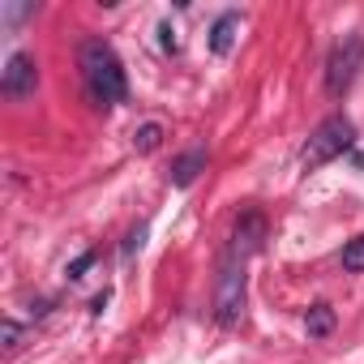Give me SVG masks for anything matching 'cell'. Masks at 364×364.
Segmentation results:
<instances>
[{
  "instance_id": "1",
  "label": "cell",
  "mask_w": 364,
  "mask_h": 364,
  "mask_svg": "<svg viewBox=\"0 0 364 364\" xmlns=\"http://www.w3.org/2000/svg\"><path fill=\"white\" fill-rule=\"evenodd\" d=\"M77 65H82V77H86V90L95 103H124L129 95V77H124V65L120 56L103 43V39H86L82 52H77Z\"/></svg>"
},
{
  "instance_id": "2",
  "label": "cell",
  "mask_w": 364,
  "mask_h": 364,
  "mask_svg": "<svg viewBox=\"0 0 364 364\" xmlns=\"http://www.w3.org/2000/svg\"><path fill=\"white\" fill-rule=\"evenodd\" d=\"M351 141H355V124H351L347 116H330V120H321V124L313 129V137L304 141V150H300L304 171H313V167L338 159L343 150H351Z\"/></svg>"
},
{
  "instance_id": "3",
  "label": "cell",
  "mask_w": 364,
  "mask_h": 364,
  "mask_svg": "<svg viewBox=\"0 0 364 364\" xmlns=\"http://www.w3.org/2000/svg\"><path fill=\"white\" fill-rule=\"evenodd\" d=\"M215 317H219V326H240V317H245V262L232 257V253H228L223 266H219Z\"/></svg>"
},
{
  "instance_id": "4",
  "label": "cell",
  "mask_w": 364,
  "mask_h": 364,
  "mask_svg": "<svg viewBox=\"0 0 364 364\" xmlns=\"http://www.w3.org/2000/svg\"><path fill=\"white\" fill-rule=\"evenodd\" d=\"M360 60H364V39H355V35L343 39V43L330 52V60H326V90H330V95H343V90L351 86Z\"/></svg>"
},
{
  "instance_id": "5",
  "label": "cell",
  "mask_w": 364,
  "mask_h": 364,
  "mask_svg": "<svg viewBox=\"0 0 364 364\" xmlns=\"http://www.w3.org/2000/svg\"><path fill=\"white\" fill-rule=\"evenodd\" d=\"M35 86H39V65H35V56L14 52V56L5 60V73H0V90H5L9 99H26V95H35Z\"/></svg>"
},
{
  "instance_id": "6",
  "label": "cell",
  "mask_w": 364,
  "mask_h": 364,
  "mask_svg": "<svg viewBox=\"0 0 364 364\" xmlns=\"http://www.w3.org/2000/svg\"><path fill=\"white\" fill-rule=\"evenodd\" d=\"M262 240H266V219H262L257 210H245V215L236 219V228H232V245H228V253L240 257V262H249V257L262 249Z\"/></svg>"
},
{
  "instance_id": "7",
  "label": "cell",
  "mask_w": 364,
  "mask_h": 364,
  "mask_svg": "<svg viewBox=\"0 0 364 364\" xmlns=\"http://www.w3.org/2000/svg\"><path fill=\"white\" fill-rule=\"evenodd\" d=\"M202 171H206V150H202V146H193V150H185V154L171 163V185L185 189V185H193Z\"/></svg>"
},
{
  "instance_id": "8",
  "label": "cell",
  "mask_w": 364,
  "mask_h": 364,
  "mask_svg": "<svg viewBox=\"0 0 364 364\" xmlns=\"http://www.w3.org/2000/svg\"><path fill=\"white\" fill-rule=\"evenodd\" d=\"M236 31H240V14H223L215 26H210V48L223 56V52H232V43H236Z\"/></svg>"
},
{
  "instance_id": "9",
  "label": "cell",
  "mask_w": 364,
  "mask_h": 364,
  "mask_svg": "<svg viewBox=\"0 0 364 364\" xmlns=\"http://www.w3.org/2000/svg\"><path fill=\"white\" fill-rule=\"evenodd\" d=\"M304 330H309L313 338L330 334V330H334V309H330V304H313V309H309V317H304Z\"/></svg>"
},
{
  "instance_id": "10",
  "label": "cell",
  "mask_w": 364,
  "mask_h": 364,
  "mask_svg": "<svg viewBox=\"0 0 364 364\" xmlns=\"http://www.w3.org/2000/svg\"><path fill=\"white\" fill-rule=\"evenodd\" d=\"M343 270L364 274V236H355V240H347V245H343Z\"/></svg>"
},
{
  "instance_id": "11",
  "label": "cell",
  "mask_w": 364,
  "mask_h": 364,
  "mask_svg": "<svg viewBox=\"0 0 364 364\" xmlns=\"http://www.w3.org/2000/svg\"><path fill=\"white\" fill-rule=\"evenodd\" d=\"M159 137H163V129H159V124H141V129L133 133V146L146 154V150H154V146H159Z\"/></svg>"
},
{
  "instance_id": "12",
  "label": "cell",
  "mask_w": 364,
  "mask_h": 364,
  "mask_svg": "<svg viewBox=\"0 0 364 364\" xmlns=\"http://www.w3.org/2000/svg\"><path fill=\"white\" fill-rule=\"evenodd\" d=\"M18 338H22V326H18V321L9 317V321H5V347L14 351V347H18Z\"/></svg>"
},
{
  "instance_id": "13",
  "label": "cell",
  "mask_w": 364,
  "mask_h": 364,
  "mask_svg": "<svg viewBox=\"0 0 364 364\" xmlns=\"http://www.w3.org/2000/svg\"><path fill=\"white\" fill-rule=\"evenodd\" d=\"M141 240H146V228H133V232H129V240H124V253H137V249H141Z\"/></svg>"
},
{
  "instance_id": "14",
  "label": "cell",
  "mask_w": 364,
  "mask_h": 364,
  "mask_svg": "<svg viewBox=\"0 0 364 364\" xmlns=\"http://www.w3.org/2000/svg\"><path fill=\"white\" fill-rule=\"evenodd\" d=\"M159 35H163V48H167V52H176V48H180V39H176V31H171L167 22L159 26Z\"/></svg>"
},
{
  "instance_id": "15",
  "label": "cell",
  "mask_w": 364,
  "mask_h": 364,
  "mask_svg": "<svg viewBox=\"0 0 364 364\" xmlns=\"http://www.w3.org/2000/svg\"><path fill=\"white\" fill-rule=\"evenodd\" d=\"M90 262H95V253H82V257H77V262L69 266V279H82V270H86Z\"/></svg>"
}]
</instances>
